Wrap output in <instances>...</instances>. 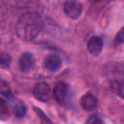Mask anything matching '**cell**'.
I'll return each instance as SVG.
<instances>
[{
    "mask_svg": "<svg viewBox=\"0 0 124 124\" xmlns=\"http://www.w3.org/2000/svg\"><path fill=\"white\" fill-rule=\"evenodd\" d=\"M0 88H1V94L7 98H10L12 96V93H11V89L8 85V83H6L4 80H1V85H0Z\"/></svg>",
    "mask_w": 124,
    "mask_h": 124,
    "instance_id": "4fadbf2b",
    "label": "cell"
},
{
    "mask_svg": "<svg viewBox=\"0 0 124 124\" xmlns=\"http://www.w3.org/2000/svg\"><path fill=\"white\" fill-rule=\"evenodd\" d=\"M44 27V21L39 14L27 12L22 14L16 25L17 36L24 41H31L36 38Z\"/></svg>",
    "mask_w": 124,
    "mask_h": 124,
    "instance_id": "6da1fadb",
    "label": "cell"
},
{
    "mask_svg": "<svg viewBox=\"0 0 124 124\" xmlns=\"http://www.w3.org/2000/svg\"><path fill=\"white\" fill-rule=\"evenodd\" d=\"M14 112H15V115L17 117V118H20V117H23L26 113V107L21 104V103H17L16 106H15V108H14Z\"/></svg>",
    "mask_w": 124,
    "mask_h": 124,
    "instance_id": "30bf717a",
    "label": "cell"
},
{
    "mask_svg": "<svg viewBox=\"0 0 124 124\" xmlns=\"http://www.w3.org/2000/svg\"><path fill=\"white\" fill-rule=\"evenodd\" d=\"M67 92H68V85L65 82L59 81L54 85V88L52 91L53 98L58 104H63L66 100Z\"/></svg>",
    "mask_w": 124,
    "mask_h": 124,
    "instance_id": "277c9868",
    "label": "cell"
},
{
    "mask_svg": "<svg viewBox=\"0 0 124 124\" xmlns=\"http://www.w3.org/2000/svg\"><path fill=\"white\" fill-rule=\"evenodd\" d=\"M110 88L114 92V94L118 95L122 99H124V80L122 79H116L111 81Z\"/></svg>",
    "mask_w": 124,
    "mask_h": 124,
    "instance_id": "9c48e42d",
    "label": "cell"
},
{
    "mask_svg": "<svg viewBox=\"0 0 124 124\" xmlns=\"http://www.w3.org/2000/svg\"><path fill=\"white\" fill-rule=\"evenodd\" d=\"M64 12L65 14L70 17V18H78L82 11V6L80 5V3L77 2V1H67L64 3L63 6Z\"/></svg>",
    "mask_w": 124,
    "mask_h": 124,
    "instance_id": "3957f363",
    "label": "cell"
},
{
    "mask_svg": "<svg viewBox=\"0 0 124 124\" xmlns=\"http://www.w3.org/2000/svg\"><path fill=\"white\" fill-rule=\"evenodd\" d=\"M50 94H51L50 86L46 82H38L34 86L33 95L37 100H39L41 102L48 101Z\"/></svg>",
    "mask_w": 124,
    "mask_h": 124,
    "instance_id": "7a4b0ae2",
    "label": "cell"
},
{
    "mask_svg": "<svg viewBox=\"0 0 124 124\" xmlns=\"http://www.w3.org/2000/svg\"><path fill=\"white\" fill-rule=\"evenodd\" d=\"M11 64V56L8 53L2 52L0 55V66L2 68H6Z\"/></svg>",
    "mask_w": 124,
    "mask_h": 124,
    "instance_id": "7c38bea8",
    "label": "cell"
},
{
    "mask_svg": "<svg viewBox=\"0 0 124 124\" xmlns=\"http://www.w3.org/2000/svg\"><path fill=\"white\" fill-rule=\"evenodd\" d=\"M19 69L22 72H28L31 70L35 65V59L34 56L29 52H24L19 58Z\"/></svg>",
    "mask_w": 124,
    "mask_h": 124,
    "instance_id": "5b68a950",
    "label": "cell"
},
{
    "mask_svg": "<svg viewBox=\"0 0 124 124\" xmlns=\"http://www.w3.org/2000/svg\"><path fill=\"white\" fill-rule=\"evenodd\" d=\"M80 105H81V108L84 110L90 111V110H93L94 108H96V107L98 105V100L94 95H92L90 93H87V94H85L81 97Z\"/></svg>",
    "mask_w": 124,
    "mask_h": 124,
    "instance_id": "52a82bcc",
    "label": "cell"
},
{
    "mask_svg": "<svg viewBox=\"0 0 124 124\" xmlns=\"http://www.w3.org/2000/svg\"><path fill=\"white\" fill-rule=\"evenodd\" d=\"M0 116L2 120H5L9 117V108L3 99L0 100Z\"/></svg>",
    "mask_w": 124,
    "mask_h": 124,
    "instance_id": "8fae6325",
    "label": "cell"
},
{
    "mask_svg": "<svg viewBox=\"0 0 124 124\" xmlns=\"http://www.w3.org/2000/svg\"><path fill=\"white\" fill-rule=\"evenodd\" d=\"M87 48L91 54L99 55L103 49V40L98 36L91 37L87 43Z\"/></svg>",
    "mask_w": 124,
    "mask_h": 124,
    "instance_id": "8992f818",
    "label": "cell"
},
{
    "mask_svg": "<svg viewBox=\"0 0 124 124\" xmlns=\"http://www.w3.org/2000/svg\"><path fill=\"white\" fill-rule=\"evenodd\" d=\"M44 67L49 71H57L61 67V59L55 54H50L45 58Z\"/></svg>",
    "mask_w": 124,
    "mask_h": 124,
    "instance_id": "ba28073f",
    "label": "cell"
},
{
    "mask_svg": "<svg viewBox=\"0 0 124 124\" xmlns=\"http://www.w3.org/2000/svg\"><path fill=\"white\" fill-rule=\"evenodd\" d=\"M115 42L118 44H124V27L120 29V31L117 33L115 37Z\"/></svg>",
    "mask_w": 124,
    "mask_h": 124,
    "instance_id": "5bb4252c",
    "label": "cell"
},
{
    "mask_svg": "<svg viewBox=\"0 0 124 124\" xmlns=\"http://www.w3.org/2000/svg\"><path fill=\"white\" fill-rule=\"evenodd\" d=\"M86 124H103L102 123V121L99 119V118H97V117H95V118H92V119H90Z\"/></svg>",
    "mask_w": 124,
    "mask_h": 124,
    "instance_id": "9a60e30c",
    "label": "cell"
}]
</instances>
